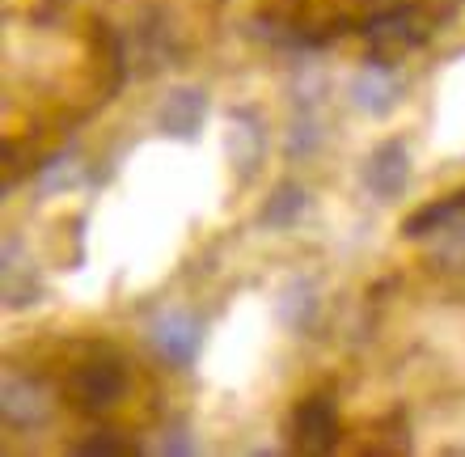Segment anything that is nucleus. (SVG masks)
Returning <instances> with one entry per match:
<instances>
[{"mask_svg": "<svg viewBox=\"0 0 465 457\" xmlns=\"http://www.w3.org/2000/svg\"><path fill=\"white\" fill-rule=\"evenodd\" d=\"M153 347H157L165 364L173 369H191L203 347V322L186 309H165L157 322H153Z\"/></svg>", "mask_w": 465, "mask_h": 457, "instance_id": "nucleus-1", "label": "nucleus"}, {"mask_svg": "<svg viewBox=\"0 0 465 457\" xmlns=\"http://www.w3.org/2000/svg\"><path fill=\"white\" fill-rule=\"evenodd\" d=\"M364 186L368 195L377 199H402V191L411 186V149L402 140H385L364 165Z\"/></svg>", "mask_w": 465, "mask_h": 457, "instance_id": "nucleus-2", "label": "nucleus"}, {"mask_svg": "<svg viewBox=\"0 0 465 457\" xmlns=\"http://www.w3.org/2000/svg\"><path fill=\"white\" fill-rule=\"evenodd\" d=\"M0 411L5 420L17 423V428H35V423H47L55 402H51V390L38 385L35 377H9L5 382V394H0Z\"/></svg>", "mask_w": 465, "mask_h": 457, "instance_id": "nucleus-3", "label": "nucleus"}, {"mask_svg": "<svg viewBox=\"0 0 465 457\" xmlns=\"http://www.w3.org/2000/svg\"><path fill=\"white\" fill-rule=\"evenodd\" d=\"M203 119H208V94L195 85H183L173 89L170 98H165V106H161L157 124L165 136H178V140H195L199 127H203Z\"/></svg>", "mask_w": 465, "mask_h": 457, "instance_id": "nucleus-4", "label": "nucleus"}, {"mask_svg": "<svg viewBox=\"0 0 465 457\" xmlns=\"http://www.w3.org/2000/svg\"><path fill=\"white\" fill-rule=\"evenodd\" d=\"M398 94H402V85H398V76L385 64H368L364 73L351 81V102L364 114H390L398 106Z\"/></svg>", "mask_w": 465, "mask_h": 457, "instance_id": "nucleus-5", "label": "nucleus"}, {"mask_svg": "<svg viewBox=\"0 0 465 457\" xmlns=\"http://www.w3.org/2000/svg\"><path fill=\"white\" fill-rule=\"evenodd\" d=\"M339 441V415L326 398H313L296 411V445L309 453H331Z\"/></svg>", "mask_w": 465, "mask_h": 457, "instance_id": "nucleus-6", "label": "nucleus"}, {"mask_svg": "<svg viewBox=\"0 0 465 457\" xmlns=\"http://www.w3.org/2000/svg\"><path fill=\"white\" fill-rule=\"evenodd\" d=\"M38 272H35V263L25 259V250L17 237H9L5 242V305L9 309H22L30 305V301H38Z\"/></svg>", "mask_w": 465, "mask_h": 457, "instance_id": "nucleus-7", "label": "nucleus"}, {"mask_svg": "<svg viewBox=\"0 0 465 457\" xmlns=\"http://www.w3.org/2000/svg\"><path fill=\"white\" fill-rule=\"evenodd\" d=\"M123 369L114 364H89V369L76 373V394L85 407H111L114 398L123 394Z\"/></svg>", "mask_w": 465, "mask_h": 457, "instance_id": "nucleus-8", "label": "nucleus"}, {"mask_svg": "<svg viewBox=\"0 0 465 457\" xmlns=\"http://www.w3.org/2000/svg\"><path fill=\"white\" fill-rule=\"evenodd\" d=\"M275 313H280L283 326H292V331H305L313 313H318V288L309 284V280H288L275 301Z\"/></svg>", "mask_w": 465, "mask_h": 457, "instance_id": "nucleus-9", "label": "nucleus"}, {"mask_svg": "<svg viewBox=\"0 0 465 457\" xmlns=\"http://www.w3.org/2000/svg\"><path fill=\"white\" fill-rule=\"evenodd\" d=\"M309 208V191L296 183H283L275 195L267 199V208H262V216H258V224L262 229H288V224L301 221V212Z\"/></svg>", "mask_w": 465, "mask_h": 457, "instance_id": "nucleus-10", "label": "nucleus"}, {"mask_svg": "<svg viewBox=\"0 0 465 457\" xmlns=\"http://www.w3.org/2000/svg\"><path fill=\"white\" fill-rule=\"evenodd\" d=\"M81 178H85V165H81V157H73V153H60V157H51L38 165V195H64V191H73V186H81Z\"/></svg>", "mask_w": 465, "mask_h": 457, "instance_id": "nucleus-11", "label": "nucleus"}, {"mask_svg": "<svg viewBox=\"0 0 465 457\" xmlns=\"http://www.w3.org/2000/svg\"><path fill=\"white\" fill-rule=\"evenodd\" d=\"M461 208H465V199H449V204H436V208L419 212L415 221H406V233H411V237H423V233L431 229V224H449Z\"/></svg>", "mask_w": 465, "mask_h": 457, "instance_id": "nucleus-12", "label": "nucleus"}, {"mask_svg": "<svg viewBox=\"0 0 465 457\" xmlns=\"http://www.w3.org/2000/svg\"><path fill=\"white\" fill-rule=\"evenodd\" d=\"M161 453H195V441H186L183 428H170L165 441H161Z\"/></svg>", "mask_w": 465, "mask_h": 457, "instance_id": "nucleus-13", "label": "nucleus"}, {"mask_svg": "<svg viewBox=\"0 0 465 457\" xmlns=\"http://www.w3.org/2000/svg\"><path fill=\"white\" fill-rule=\"evenodd\" d=\"M76 453H111V457H119L123 445H119V441H81V445H76Z\"/></svg>", "mask_w": 465, "mask_h": 457, "instance_id": "nucleus-14", "label": "nucleus"}]
</instances>
